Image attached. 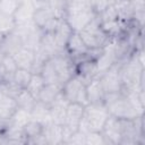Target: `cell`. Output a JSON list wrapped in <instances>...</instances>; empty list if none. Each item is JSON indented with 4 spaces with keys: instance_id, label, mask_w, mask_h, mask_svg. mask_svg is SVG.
Here are the masks:
<instances>
[{
    "instance_id": "d6986e66",
    "label": "cell",
    "mask_w": 145,
    "mask_h": 145,
    "mask_svg": "<svg viewBox=\"0 0 145 145\" xmlns=\"http://www.w3.org/2000/svg\"><path fill=\"white\" fill-rule=\"evenodd\" d=\"M31 118L39 121L40 123H42L43 126L52 122L51 121V116H50V109L49 105L43 104L39 101H36L35 105L33 106V109L31 110Z\"/></svg>"
},
{
    "instance_id": "d590c367",
    "label": "cell",
    "mask_w": 145,
    "mask_h": 145,
    "mask_svg": "<svg viewBox=\"0 0 145 145\" xmlns=\"http://www.w3.org/2000/svg\"><path fill=\"white\" fill-rule=\"evenodd\" d=\"M8 82V78H7V74L2 67V65L0 63V85L3 84V83H7Z\"/></svg>"
},
{
    "instance_id": "f1b7e54d",
    "label": "cell",
    "mask_w": 145,
    "mask_h": 145,
    "mask_svg": "<svg viewBox=\"0 0 145 145\" xmlns=\"http://www.w3.org/2000/svg\"><path fill=\"white\" fill-rule=\"evenodd\" d=\"M67 0H48V8L52 11L53 16L59 19L66 18Z\"/></svg>"
},
{
    "instance_id": "8992f818",
    "label": "cell",
    "mask_w": 145,
    "mask_h": 145,
    "mask_svg": "<svg viewBox=\"0 0 145 145\" xmlns=\"http://www.w3.org/2000/svg\"><path fill=\"white\" fill-rule=\"evenodd\" d=\"M65 51L67 54L70 56V58L75 61L84 58L87 56L88 53V49L87 46L85 45V43L83 42L80 35L78 32H72L67 44H66V48H65Z\"/></svg>"
},
{
    "instance_id": "7a4b0ae2",
    "label": "cell",
    "mask_w": 145,
    "mask_h": 145,
    "mask_svg": "<svg viewBox=\"0 0 145 145\" xmlns=\"http://www.w3.org/2000/svg\"><path fill=\"white\" fill-rule=\"evenodd\" d=\"M104 104L109 111L110 116H113L119 119H134L136 117H140L129 99L120 93L105 94Z\"/></svg>"
},
{
    "instance_id": "e0dca14e",
    "label": "cell",
    "mask_w": 145,
    "mask_h": 145,
    "mask_svg": "<svg viewBox=\"0 0 145 145\" xmlns=\"http://www.w3.org/2000/svg\"><path fill=\"white\" fill-rule=\"evenodd\" d=\"M34 56H35V51L29 50V49L23 46L12 57H14L18 68L31 70L32 66H33V62H34Z\"/></svg>"
},
{
    "instance_id": "9a60e30c",
    "label": "cell",
    "mask_w": 145,
    "mask_h": 145,
    "mask_svg": "<svg viewBox=\"0 0 145 145\" xmlns=\"http://www.w3.org/2000/svg\"><path fill=\"white\" fill-rule=\"evenodd\" d=\"M34 6L31 0H23L16 12L14 14V18L17 25H23L32 22V17L34 14Z\"/></svg>"
},
{
    "instance_id": "30bf717a",
    "label": "cell",
    "mask_w": 145,
    "mask_h": 145,
    "mask_svg": "<svg viewBox=\"0 0 145 145\" xmlns=\"http://www.w3.org/2000/svg\"><path fill=\"white\" fill-rule=\"evenodd\" d=\"M24 46L23 39L17 32H11L0 39V48L7 56H14Z\"/></svg>"
},
{
    "instance_id": "ffe728a7",
    "label": "cell",
    "mask_w": 145,
    "mask_h": 145,
    "mask_svg": "<svg viewBox=\"0 0 145 145\" xmlns=\"http://www.w3.org/2000/svg\"><path fill=\"white\" fill-rule=\"evenodd\" d=\"M40 46L43 48L49 54L50 57H54L57 54H60L62 52H65L62 49L59 48L53 33H42L41 36V42H40Z\"/></svg>"
},
{
    "instance_id": "83f0119b",
    "label": "cell",
    "mask_w": 145,
    "mask_h": 145,
    "mask_svg": "<svg viewBox=\"0 0 145 145\" xmlns=\"http://www.w3.org/2000/svg\"><path fill=\"white\" fill-rule=\"evenodd\" d=\"M44 85H45V82H44V79H43V77H42V75L40 72L32 74L31 80H29L26 89L36 99L37 95H39V93L41 92V89H42V87Z\"/></svg>"
},
{
    "instance_id": "74e56055",
    "label": "cell",
    "mask_w": 145,
    "mask_h": 145,
    "mask_svg": "<svg viewBox=\"0 0 145 145\" xmlns=\"http://www.w3.org/2000/svg\"><path fill=\"white\" fill-rule=\"evenodd\" d=\"M3 56H5V53L2 52V50H1V48H0V62H1V60H2V58H3Z\"/></svg>"
},
{
    "instance_id": "6da1fadb",
    "label": "cell",
    "mask_w": 145,
    "mask_h": 145,
    "mask_svg": "<svg viewBox=\"0 0 145 145\" xmlns=\"http://www.w3.org/2000/svg\"><path fill=\"white\" fill-rule=\"evenodd\" d=\"M109 116V111L104 103H88L84 106L78 129L83 133L101 131Z\"/></svg>"
},
{
    "instance_id": "d6a6232c",
    "label": "cell",
    "mask_w": 145,
    "mask_h": 145,
    "mask_svg": "<svg viewBox=\"0 0 145 145\" xmlns=\"http://www.w3.org/2000/svg\"><path fill=\"white\" fill-rule=\"evenodd\" d=\"M97 18L100 20V23H104V22H112V20H118V14L116 10L114 5H110L108 7H105L101 12L97 14Z\"/></svg>"
},
{
    "instance_id": "cb8c5ba5",
    "label": "cell",
    "mask_w": 145,
    "mask_h": 145,
    "mask_svg": "<svg viewBox=\"0 0 145 145\" xmlns=\"http://www.w3.org/2000/svg\"><path fill=\"white\" fill-rule=\"evenodd\" d=\"M54 16L52 14V11L49 8H40V9H35L33 17H32V22L39 27V28H43L44 25L52 19Z\"/></svg>"
},
{
    "instance_id": "4dcf8cb0",
    "label": "cell",
    "mask_w": 145,
    "mask_h": 145,
    "mask_svg": "<svg viewBox=\"0 0 145 145\" xmlns=\"http://www.w3.org/2000/svg\"><path fill=\"white\" fill-rule=\"evenodd\" d=\"M23 0H1L0 1V15L14 16Z\"/></svg>"
},
{
    "instance_id": "4fadbf2b",
    "label": "cell",
    "mask_w": 145,
    "mask_h": 145,
    "mask_svg": "<svg viewBox=\"0 0 145 145\" xmlns=\"http://www.w3.org/2000/svg\"><path fill=\"white\" fill-rule=\"evenodd\" d=\"M43 135L49 145H58L63 143V125L50 122L43 126Z\"/></svg>"
},
{
    "instance_id": "2e32d148",
    "label": "cell",
    "mask_w": 145,
    "mask_h": 145,
    "mask_svg": "<svg viewBox=\"0 0 145 145\" xmlns=\"http://www.w3.org/2000/svg\"><path fill=\"white\" fill-rule=\"evenodd\" d=\"M60 93H61V86L57 84H45L42 87L41 92L39 93L36 100L43 104L50 105Z\"/></svg>"
},
{
    "instance_id": "836d02e7",
    "label": "cell",
    "mask_w": 145,
    "mask_h": 145,
    "mask_svg": "<svg viewBox=\"0 0 145 145\" xmlns=\"http://www.w3.org/2000/svg\"><path fill=\"white\" fill-rule=\"evenodd\" d=\"M85 145H105L104 137L101 131L85 133Z\"/></svg>"
},
{
    "instance_id": "52a82bcc",
    "label": "cell",
    "mask_w": 145,
    "mask_h": 145,
    "mask_svg": "<svg viewBox=\"0 0 145 145\" xmlns=\"http://www.w3.org/2000/svg\"><path fill=\"white\" fill-rule=\"evenodd\" d=\"M105 144H120L121 140V130H120V119L113 116H109L102 130H101Z\"/></svg>"
},
{
    "instance_id": "8fae6325",
    "label": "cell",
    "mask_w": 145,
    "mask_h": 145,
    "mask_svg": "<svg viewBox=\"0 0 145 145\" xmlns=\"http://www.w3.org/2000/svg\"><path fill=\"white\" fill-rule=\"evenodd\" d=\"M84 106L85 105L77 103V102H69L68 103L65 125L69 129H71L72 131L78 130V126H79V122L82 120L83 112H84Z\"/></svg>"
},
{
    "instance_id": "7c38bea8",
    "label": "cell",
    "mask_w": 145,
    "mask_h": 145,
    "mask_svg": "<svg viewBox=\"0 0 145 145\" xmlns=\"http://www.w3.org/2000/svg\"><path fill=\"white\" fill-rule=\"evenodd\" d=\"M86 96L88 103H104V89L101 84L100 77H94L85 84Z\"/></svg>"
},
{
    "instance_id": "8d00e7d4",
    "label": "cell",
    "mask_w": 145,
    "mask_h": 145,
    "mask_svg": "<svg viewBox=\"0 0 145 145\" xmlns=\"http://www.w3.org/2000/svg\"><path fill=\"white\" fill-rule=\"evenodd\" d=\"M0 144H7V137L3 131H0Z\"/></svg>"
},
{
    "instance_id": "9c48e42d",
    "label": "cell",
    "mask_w": 145,
    "mask_h": 145,
    "mask_svg": "<svg viewBox=\"0 0 145 145\" xmlns=\"http://www.w3.org/2000/svg\"><path fill=\"white\" fill-rule=\"evenodd\" d=\"M68 103L69 102L66 100V97L62 95V93H60L56 97V100L49 105L50 116H51V121L52 122L59 123V125H65Z\"/></svg>"
},
{
    "instance_id": "5bb4252c",
    "label": "cell",
    "mask_w": 145,
    "mask_h": 145,
    "mask_svg": "<svg viewBox=\"0 0 145 145\" xmlns=\"http://www.w3.org/2000/svg\"><path fill=\"white\" fill-rule=\"evenodd\" d=\"M113 5L116 7L119 20L126 24H130L136 12L134 3L130 0H117Z\"/></svg>"
},
{
    "instance_id": "603a6c76",
    "label": "cell",
    "mask_w": 145,
    "mask_h": 145,
    "mask_svg": "<svg viewBox=\"0 0 145 145\" xmlns=\"http://www.w3.org/2000/svg\"><path fill=\"white\" fill-rule=\"evenodd\" d=\"M92 9H93V7L91 3V0H67L66 15L82 12V11L92 10Z\"/></svg>"
},
{
    "instance_id": "44dd1931",
    "label": "cell",
    "mask_w": 145,
    "mask_h": 145,
    "mask_svg": "<svg viewBox=\"0 0 145 145\" xmlns=\"http://www.w3.org/2000/svg\"><path fill=\"white\" fill-rule=\"evenodd\" d=\"M16 109L17 104L14 97L8 95H2L0 97V120L9 121Z\"/></svg>"
},
{
    "instance_id": "7402d4cb",
    "label": "cell",
    "mask_w": 145,
    "mask_h": 145,
    "mask_svg": "<svg viewBox=\"0 0 145 145\" xmlns=\"http://www.w3.org/2000/svg\"><path fill=\"white\" fill-rule=\"evenodd\" d=\"M15 101H16V104H17V108H22L24 110H27L31 112V110L33 109V106L35 105L36 103V99L26 89V88H23L20 89L16 95H15Z\"/></svg>"
},
{
    "instance_id": "277c9868",
    "label": "cell",
    "mask_w": 145,
    "mask_h": 145,
    "mask_svg": "<svg viewBox=\"0 0 145 145\" xmlns=\"http://www.w3.org/2000/svg\"><path fill=\"white\" fill-rule=\"evenodd\" d=\"M61 93L68 102H77L83 105L88 104L85 82L77 74H75L70 79H68L62 85Z\"/></svg>"
},
{
    "instance_id": "d4e9b609",
    "label": "cell",
    "mask_w": 145,
    "mask_h": 145,
    "mask_svg": "<svg viewBox=\"0 0 145 145\" xmlns=\"http://www.w3.org/2000/svg\"><path fill=\"white\" fill-rule=\"evenodd\" d=\"M31 118V112L27 110H24L22 108H17L11 118L9 119V125L18 128H23V126Z\"/></svg>"
},
{
    "instance_id": "f546056e",
    "label": "cell",
    "mask_w": 145,
    "mask_h": 145,
    "mask_svg": "<svg viewBox=\"0 0 145 145\" xmlns=\"http://www.w3.org/2000/svg\"><path fill=\"white\" fill-rule=\"evenodd\" d=\"M17 24L15 22L14 16L8 15H0V35H7L15 31Z\"/></svg>"
},
{
    "instance_id": "484cf974",
    "label": "cell",
    "mask_w": 145,
    "mask_h": 145,
    "mask_svg": "<svg viewBox=\"0 0 145 145\" xmlns=\"http://www.w3.org/2000/svg\"><path fill=\"white\" fill-rule=\"evenodd\" d=\"M23 133L26 137V143L28 138L39 136L41 134H43V125L40 123L39 121L34 120V119H29L24 126H23Z\"/></svg>"
},
{
    "instance_id": "3957f363",
    "label": "cell",
    "mask_w": 145,
    "mask_h": 145,
    "mask_svg": "<svg viewBox=\"0 0 145 145\" xmlns=\"http://www.w3.org/2000/svg\"><path fill=\"white\" fill-rule=\"evenodd\" d=\"M83 42L87 46L88 50H99L102 49L110 40V37L105 34V32L101 27V23L96 17L86 25L80 32H78Z\"/></svg>"
},
{
    "instance_id": "5b68a950",
    "label": "cell",
    "mask_w": 145,
    "mask_h": 145,
    "mask_svg": "<svg viewBox=\"0 0 145 145\" xmlns=\"http://www.w3.org/2000/svg\"><path fill=\"white\" fill-rule=\"evenodd\" d=\"M119 68H120V63L119 61H117L99 76L105 94H113L121 92L122 85H121Z\"/></svg>"
},
{
    "instance_id": "f35d334b",
    "label": "cell",
    "mask_w": 145,
    "mask_h": 145,
    "mask_svg": "<svg viewBox=\"0 0 145 145\" xmlns=\"http://www.w3.org/2000/svg\"><path fill=\"white\" fill-rule=\"evenodd\" d=\"M2 95H5V94H3V93H2V92H1V89H0V97H1V96H2Z\"/></svg>"
},
{
    "instance_id": "ab89813d",
    "label": "cell",
    "mask_w": 145,
    "mask_h": 145,
    "mask_svg": "<svg viewBox=\"0 0 145 145\" xmlns=\"http://www.w3.org/2000/svg\"><path fill=\"white\" fill-rule=\"evenodd\" d=\"M0 1H1V0H0Z\"/></svg>"
},
{
    "instance_id": "4316f807",
    "label": "cell",
    "mask_w": 145,
    "mask_h": 145,
    "mask_svg": "<svg viewBox=\"0 0 145 145\" xmlns=\"http://www.w3.org/2000/svg\"><path fill=\"white\" fill-rule=\"evenodd\" d=\"M31 77H32V71L31 70H27V69H22V68H18L14 76H12V79L11 82L17 85L19 88H26L29 80H31Z\"/></svg>"
},
{
    "instance_id": "e575fe53",
    "label": "cell",
    "mask_w": 145,
    "mask_h": 145,
    "mask_svg": "<svg viewBox=\"0 0 145 145\" xmlns=\"http://www.w3.org/2000/svg\"><path fill=\"white\" fill-rule=\"evenodd\" d=\"M67 144H74V145H85V133L80 131L79 129L76 130L70 138L68 139Z\"/></svg>"
},
{
    "instance_id": "ba28073f",
    "label": "cell",
    "mask_w": 145,
    "mask_h": 145,
    "mask_svg": "<svg viewBox=\"0 0 145 145\" xmlns=\"http://www.w3.org/2000/svg\"><path fill=\"white\" fill-rule=\"evenodd\" d=\"M95 17H96V12L92 9V10H86V11H82V12L66 15L65 20L68 23V25L71 27V29L74 32H80Z\"/></svg>"
},
{
    "instance_id": "1f68e13d",
    "label": "cell",
    "mask_w": 145,
    "mask_h": 145,
    "mask_svg": "<svg viewBox=\"0 0 145 145\" xmlns=\"http://www.w3.org/2000/svg\"><path fill=\"white\" fill-rule=\"evenodd\" d=\"M0 63L2 65V67H3L5 71H6V74H7L8 82H10V80L12 79V76H14L15 71L18 69L17 63H16L14 57H12V56H7V54H5Z\"/></svg>"
},
{
    "instance_id": "ac0fdd59",
    "label": "cell",
    "mask_w": 145,
    "mask_h": 145,
    "mask_svg": "<svg viewBox=\"0 0 145 145\" xmlns=\"http://www.w3.org/2000/svg\"><path fill=\"white\" fill-rule=\"evenodd\" d=\"M74 31L71 29V27L68 25V23L65 20V19H61L57 29L53 32V35H54V39L59 45L60 49H62L65 51V48H66V44L71 35Z\"/></svg>"
}]
</instances>
